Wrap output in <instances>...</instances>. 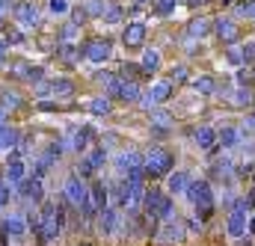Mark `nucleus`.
Masks as SVG:
<instances>
[{
  "label": "nucleus",
  "instance_id": "31",
  "mask_svg": "<svg viewBox=\"0 0 255 246\" xmlns=\"http://www.w3.org/2000/svg\"><path fill=\"white\" fill-rule=\"evenodd\" d=\"M21 104H24V101H21V95H18L15 89H3V92H0V107H3L6 113H12V110H18Z\"/></svg>",
  "mask_w": 255,
  "mask_h": 246
},
{
  "label": "nucleus",
  "instance_id": "10",
  "mask_svg": "<svg viewBox=\"0 0 255 246\" xmlns=\"http://www.w3.org/2000/svg\"><path fill=\"white\" fill-rule=\"evenodd\" d=\"M15 187H18V193H21V196L33 199L36 205H42V202H45V190H42V178H36V175H33V178H27V175H24V178H21V181H18Z\"/></svg>",
  "mask_w": 255,
  "mask_h": 246
},
{
  "label": "nucleus",
  "instance_id": "6",
  "mask_svg": "<svg viewBox=\"0 0 255 246\" xmlns=\"http://www.w3.org/2000/svg\"><path fill=\"white\" fill-rule=\"evenodd\" d=\"M211 24H214V33H217V39H220L223 45H235V42L241 39V30H238V24H235L232 18H226V15L214 18Z\"/></svg>",
  "mask_w": 255,
  "mask_h": 246
},
{
  "label": "nucleus",
  "instance_id": "16",
  "mask_svg": "<svg viewBox=\"0 0 255 246\" xmlns=\"http://www.w3.org/2000/svg\"><path fill=\"white\" fill-rule=\"evenodd\" d=\"M95 136H98V133H95L92 124H80L77 133H74V142H71V145H74L77 151H86L89 145H95Z\"/></svg>",
  "mask_w": 255,
  "mask_h": 246
},
{
  "label": "nucleus",
  "instance_id": "36",
  "mask_svg": "<svg viewBox=\"0 0 255 246\" xmlns=\"http://www.w3.org/2000/svg\"><path fill=\"white\" fill-rule=\"evenodd\" d=\"M107 24H119L122 18H125V12H122V6H116V3H110V6H104V15H101Z\"/></svg>",
  "mask_w": 255,
  "mask_h": 246
},
{
  "label": "nucleus",
  "instance_id": "46",
  "mask_svg": "<svg viewBox=\"0 0 255 246\" xmlns=\"http://www.w3.org/2000/svg\"><path fill=\"white\" fill-rule=\"evenodd\" d=\"M12 199V184L9 181H0V208H6Z\"/></svg>",
  "mask_w": 255,
  "mask_h": 246
},
{
  "label": "nucleus",
  "instance_id": "19",
  "mask_svg": "<svg viewBox=\"0 0 255 246\" xmlns=\"http://www.w3.org/2000/svg\"><path fill=\"white\" fill-rule=\"evenodd\" d=\"M136 166H142V154H139V151H122V154L116 157V169H119L122 175H128V172L136 169Z\"/></svg>",
  "mask_w": 255,
  "mask_h": 246
},
{
  "label": "nucleus",
  "instance_id": "7",
  "mask_svg": "<svg viewBox=\"0 0 255 246\" xmlns=\"http://www.w3.org/2000/svg\"><path fill=\"white\" fill-rule=\"evenodd\" d=\"M63 193H65V199H68L74 208H80V205L89 199V184H86L80 175H71V178L65 181V190H63Z\"/></svg>",
  "mask_w": 255,
  "mask_h": 246
},
{
  "label": "nucleus",
  "instance_id": "28",
  "mask_svg": "<svg viewBox=\"0 0 255 246\" xmlns=\"http://www.w3.org/2000/svg\"><path fill=\"white\" fill-rule=\"evenodd\" d=\"M232 172H235V163L232 160H217V163H211V175L214 178H220V181H232Z\"/></svg>",
  "mask_w": 255,
  "mask_h": 246
},
{
  "label": "nucleus",
  "instance_id": "41",
  "mask_svg": "<svg viewBox=\"0 0 255 246\" xmlns=\"http://www.w3.org/2000/svg\"><path fill=\"white\" fill-rule=\"evenodd\" d=\"M172 208H175V205H172V196L166 193L163 202H160V214H157V220H160V223H163V220H172Z\"/></svg>",
  "mask_w": 255,
  "mask_h": 246
},
{
  "label": "nucleus",
  "instance_id": "25",
  "mask_svg": "<svg viewBox=\"0 0 255 246\" xmlns=\"http://www.w3.org/2000/svg\"><path fill=\"white\" fill-rule=\"evenodd\" d=\"M21 178H24V160H21L18 154H12V157H9V163H6V181L15 187Z\"/></svg>",
  "mask_w": 255,
  "mask_h": 246
},
{
  "label": "nucleus",
  "instance_id": "14",
  "mask_svg": "<svg viewBox=\"0 0 255 246\" xmlns=\"http://www.w3.org/2000/svg\"><path fill=\"white\" fill-rule=\"evenodd\" d=\"M193 142H196L202 151H211V148H217V130L208 127V124H202V127L193 130Z\"/></svg>",
  "mask_w": 255,
  "mask_h": 246
},
{
  "label": "nucleus",
  "instance_id": "22",
  "mask_svg": "<svg viewBox=\"0 0 255 246\" xmlns=\"http://www.w3.org/2000/svg\"><path fill=\"white\" fill-rule=\"evenodd\" d=\"M110 202H113L116 208H128V205H130V184H128V181H119V184L110 187Z\"/></svg>",
  "mask_w": 255,
  "mask_h": 246
},
{
  "label": "nucleus",
  "instance_id": "11",
  "mask_svg": "<svg viewBox=\"0 0 255 246\" xmlns=\"http://www.w3.org/2000/svg\"><path fill=\"white\" fill-rule=\"evenodd\" d=\"M15 18H18V24L21 27H36L39 24V12H36V6H33V0H21L18 6H15Z\"/></svg>",
  "mask_w": 255,
  "mask_h": 246
},
{
  "label": "nucleus",
  "instance_id": "17",
  "mask_svg": "<svg viewBox=\"0 0 255 246\" xmlns=\"http://www.w3.org/2000/svg\"><path fill=\"white\" fill-rule=\"evenodd\" d=\"M18 145H21V130L3 122L0 124V148L9 151V148H18Z\"/></svg>",
  "mask_w": 255,
  "mask_h": 246
},
{
  "label": "nucleus",
  "instance_id": "30",
  "mask_svg": "<svg viewBox=\"0 0 255 246\" xmlns=\"http://www.w3.org/2000/svg\"><path fill=\"white\" fill-rule=\"evenodd\" d=\"M193 89H196L199 95H217V80H214L211 74H202V77L193 80Z\"/></svg>",
  "mask_w": 255,
  "mask_h": 246
},
{
  "label": "nucleus",
  "instance_id": "45",
  "mask_svg": "<svg viewBox=\"0 0 255 246\" xmlns=\"http://www.w3.org/2000/svg\"><path fill=\"white\" fill-rule=\"evenodd\" d=\"M48 9H51L54 15H65L71 6H68V0H48Z\"/></svg>",
  "mask_w": 255,
  "mask_h": 246
},
{
  "label": "nucleus",
  "instance_id": "37",
  "mask_svg": "<svg viewBox=\"0 0 255 246\" xmlns=\"http://www.w3.org/2000/svg\"><path fill=\"white\" fill-rule=\"evenodd\" d=\"M74 36H80V24H74V21L63 24V30H60V42H74Z\"/></svg>",
  "mask_w": 255,
  "mask_h": 246
},
{
  "label": "nucleus",
  "instance_id": "26",
  "mask_svg": "<svg viewBox=\"0 0 255 246\" xmlns=\"http://www.w3.org/2000/svg\"><path fill=\"white\" fill-rule=\"evenodd\" d=\"M160 235H166V238H163V244L166 246L181 244V241H184V229H181L178 223H172V220H163V232H160Z\"/></svg>",
  "mask_w": 255,
  "mask_h": 246
},
{
  "label": "nucleus",
  "instance_id": "20",
  "mask_svg": "<svg viewBox=\"0 0 255 246\" xmlns=\"http://www.w3.org/2000/svg\"><path fill=\"white\" fill-rule=\"evenodd\" d=\"M217 142H220V148H235V145L241 142V130L232 127V124H223V127L217 130Z\"/></svg>",
  "mask_w": 255,
  "mask_h": 246
},
{
  "label": "nucleus",
  "instance_id": "12",
  "mask_svg": "<svg viewBox=\"0 0 255 246\" xmlns=\"http://www.w3.org/2000/svg\"><path fill=\"white\" fill-rule=\"evenodd\" d=\"M119 229V211L113 205H107L104 211H98V232L101 235H116Z\"/></svg>",
  "mask_w": 255,
  "mask_h": 246
},
{
  "label": "nucleus",
  "instance_id": "42",
  "mask_svg": "<svg viewBox=\"0 0 255 246\" xmlns=\"http://www.w3.org/2000/svg\"><path fill=\"white\" fill-rule=\"evenodd\" d=\"M139 68H142V65H136V62H125V65L119 68V77H128V80H136V77H139Z\"/></svg>",
  "mask_w": 255,
  "mask_h": 246
},
{
  "label": "nucleus",
  "instance_id": "24",
  "mask_svg": "<svg viewBox=\"0 0 255 246\" xmlns=\"http://www.w3.org/2000/svg\"><path fill=\"white\" fill-rule=\"evenodd\" d=\"M208 33H214V24H211L208 18H190V24H187V36H193V39H205Z\"/></svg>",
  "mask_w": 255,
  "mask_h": 246
},
{
  "label": "nucleus",
  "instance_id": "49",
  "mask_svg": "<svg viewBox=\"0 0 255 246\" xmlns=\"http://www.w3.org/2000/svg\"><path fill=\"white\" fill-rule=\"evenodd\" d=\"M238 83H241V86H250V83H253V71H250V65H244V68L238 71Z\"/></svg>",
  "mask_w": 255,
  "mask_h": 246
},
{
  "label": "nucleus",
  "instance_id": "33",
  "mask_svg": "<svg viewBox=\"0 0 255 246\" xmlns=\"http://www.w3.org/2000/svg\"><path fill=\"white\" fill-rule=\"evenodd\" d=\"M86 160H89L92 169H101V166L107 163V148H104V145H92V151L86 154Z\"/></svg>",
  "mask_w": 255,
  "mask_h": 246
},
{
  "label": "nucleus",
  "instance_id": "43",
  "mask_svg": "<svg viewBox=\"0 0 255 246\" xmlns=\"http://www.w3.org/2000/svg\"><path fill=\"white\" fill-rule=\"evenodd\" d=\"M235 12H238L241 18H255V0H244V3H238Z\"/></svg>",
  "mask_w": 255,
  "mask_h": 246
},
{
  "label": "nucleus",
  "instance_id": "9",
  "mask_svg": "<svg viewBox=\"0 0 255 246\" xmlns=\"http://www.w3.org/2000/svg\"><path fill=\"white\" fill-rule=\"evenodd\" d=\"M163 196H166V193H163L160 187H151V190H145V196H142V214H145V220H157Z\"/></svg>",
  "mask_w": 255,
  "mask_h": 246
},
{
  "label": "nucleus",
  "instance_id": "8",
  "mask_svg": "<svg viewBox=\"0 0 255 246\" xmlns=\"http://www.w3.org/2000/svg\"><path fill=\"white\" fill-rule=\"evenodd\" d=\"M145 36H148L145 21H128L125 33H122V42H125V48H142L145 45Z\"/></svg>",
  "mask_w": 255,
  "mask_h": 246
},
{
  "label": "nucleus",
  "instance_id": "29",
  "mask_svg": "<svg viewBox=\"0 0 255 246\" xmlns=\"http://www.w3.org/2000/svg\"><path fill=\"white\" fill-rule=\"evenodd\" d=\"M15 77H24V80H33V83H39V80L45 77V71H42L39 65H30V62H21V65H18V71H15Z\"/></svg>",
  "mask_w": 255,
  "mask_h": 246
},
{
  "label": "nucleus",
  "instance_id": "27",
  "mask_svg": "<svg viewBox=\"0 0 255 246\" xmlns=\"http://www.w3.org/2000/svg\"><path fill=\"white\" fill-rule=\"evenodd\" d=\"M89 113H92V116H110V113H113V101H110L107 95H98V98L89 101Z\"/></svg>",
  "mask_w": 255,
  "mask_h": 246
},
{
  "label": "nucleus",
  "instance_id": "57",
  "mask_svg": "<svg viewBox=\"0 0 255 246\" xmlns=\"http://www.w3.org/2000/svg\"><path fill=\"white\" fill-rule=\"evenodd\" d=\"M136 3H154V0H136Z\"/></svg>",
  "mask_w": 255,
  "mask_h": 246
},
{
  "label": "nucleus",
  "instance_id": "32",
  "mask_svg": "<svg viewBox=\"0 0 255 246\" xmlns=\"http://www.w3.org/2000/svg\"><path fill=\"white\" fill-rule=\"evenodd\" d=\"M157 68H160V51L148 48V51L142 54V71H145V74H154Z\"/></svg>",
  "mask_w": 255,
  "mask_h": 246
},
{
  "label": "nucleus",
  "instance_id": "52",
  "mask_svg": "<svg viewBox=\"0 0 255 246\" xmlns=\"http://www.w3.org/2000/svg\"><path fill=\"white\" fill-rule=\"evenodd\" d=\"M247 208H250V214H255V190L247 196Z\"/></svg>",
  "mask_w": 255,
  "mask_h": 246
},
{
  "label": "nucleus",
  "instance_id": "48",
  "mask_svg": "<svg viewBox=\"0 0 255 246\" xmlns=\"http://www.w3.org/2000/svg\"><path fill=\"white\" fill-rule=\"evenodd\" d=\"M92 172H95V169H92V166H89V160L83 157V160L77 163V172H74V175H80V178L86 181V178H92Z\"/></svg>",
  "mask_w": 255,
  "mask_h": 246
},
{
  "label": "nucleus",
  "instance_id": "3",
  "mask_svg": "<svg viewBox=\"0 0 255 246\" xmlns=\"http://www.w3.org/2000/svg\"><path fill=\"white\" fill-rule=\"evenodd\" d=\"M142 166H145V178H163L175 169V151L166 145H154L148 148V154H142Z\"/></svg>",
  "mask_w": 255,
  "mask_h": 246
},
{
  "label": "nucleus",
  "instance_id": "4",
  "mask_svg": "<svg viewBox=\"0 0 255 246\" xmlns=\"http://www.w3.org/2000/svg\"><path fill=\"white\" fill-rule=\"evenodd\" d=\"M247 217H250L247 199H238L235 208L229 211V220H226V232H229V238H244V235H247Z\"/></svg>",
  "mask_w": 255,
  "mask_h": 246
},
{
  "label": "nucleus",
  "instance_id": "1",
  "mask_svg": "<svg viewBox=\"0 0 255 246\" xmlns=\"http://www.w3.org/2000/svg\"><path fill=\"white\" fill-rule=\"evenodd\" d=\"M184 196L190 199V205L196 208V220H199V223H205V220H211V217H214L217 202H214L211 181H193V178H190V184H187V190H184Z\"/></svg>",
  "mask_w": 255,
  "mask_h": 246
},
{
  "label": "nucleus",
  "instance_id": "18",
  "mask_svg": "<svg viewBox=\"0 0 255 246\" xmlns=\"http://www.w3.org/2000/svg\"><path fill=\"white\" fill-rule=\"evenodd\" d=\"M3 223H6V229H9V235H12L15 241H24L27 232H30V229H27V217H21V214H12V217H6Z\"/></svg>",
  "mask_w": 255,
  "mask_h": 246
},
{
  "label": "nucleus",
  "instance_id": "40",
  "mask_svg": "<svg viewBox=\"0 0 255 246\" xmlns=\"http://www.w3.org/2000/svg\"><path fill=\"white\" fill-rule=\"evenodd\" d=\"M190 77V71H187V65H175L172 71H169V80H172V86H178V83H184Z\"/></svg>",
  "mask_w": 255,
  "mask_h": 246
},
{
  "label": "nucleus",
  "instance_id": "47",
  "mask_svg": "<svg viewBox=\"0 0 255 246\" xmlns=\"http://www.w3.org/2000/svg\"><path fill=\"white\" fill-rule=\"evenodd\" d=\"M36 98H45V95H54V83H45V80H39L36 83V92H33Z\"/></svg>",
  "mask_w": 255,
  "mask_h": 246
},
{
  "label": "nucleus",
  "instance_id": "23",
  "mask_svg": "<svg viewBox=\"0 0 255 246\" xmlns=\"http://www.w3.org/2000/svg\"><path fill=\"white\" fill-rule=\"evenodd\" d=\"M187 184H190V175H187L184 169H175V172H169V184H166V190H169V196H178V193L187 190Z\"/></svg>",
  "mask_w": 255,
  "mask_h": 246
},
{
  "label": "nucleus",
  "instance_id": "56",
  "mask_svg": "<svg viewBox=\"0 0 255 246\" xmlns=\"http://www.w3.org/2000/svg\"><path fill=\"white\" fill-rule=\"evenodd\" d=\"M6 122V110H3V107H0V124Z\"/></svg>",
  "mask_w": 255,
  "mask_h": 246
},
{
  "label": "nucleus",
  "instance_id": "53",
  "mask_svg": "<svg viewBox=\"0 0 255 246\" xmlns=\"http://www.w3.org/2000/svg\"><path fill=\"white\" fill-rule=\"evenodd\" d=\"M247 130H255V113H250V116H247Z\"/></svg>",
  "mask_w": 255,
  "mask_h": 246
},
{
  "label": "nucleus",
  "instance_id": "15",
  "mask_svg": "<svg viewBox=\"0 0 255 246\" xmlns=\"http://www.w3.org/2000/svg\"><path fill=\"white\" fill-rule=\"evenodd\" d=\"M89 199H92V205H95L98 211H104V208L110 205V187L95 178V181L89 184Z\"/></svg>",
  "mask_w": 255,
  "mask_h": 246
},
{
  "label": "nucleus",
  "instance_id": "54",
  "mask_svg": "<svg viewBox=\"0 0 255 246\" xmlns=\"http://www.w3.org/2000/svg\"><path fill=\"white\" fill-rule=\"evenodd\" d=\"M205 3H208V0H187V6H190V9H196V6H205Z\"/></svg>",
  "mask_w": 255,
  "mask_h": 246
},
{
  "label": "nucleus",
  "instance_id": "39",
  "mask_svg": "<svg viewBox=\"0 0 255 246\" xmlns=\"http://www.w3.org/2000/svg\"><path fill=\"white\" fill-rule=\"evenodd\" d=\"M151 127H172V119H169V113L166 110H157V113H151Z\"/></svg>",
  "mask_w": 255,
  "mask_h": 246
},
{
  "label": "nucleus",
  "instance_id": "2",
  "mask_svg": "<svg viewBox=\"0 0 255 246\" xmlns=\"http://www.w3.org/2000/svg\"><path fill=\"white\" fill-rule=\"evenodd\" d=\"M65 214H68V211H63V205H57V202H45V205H42V211H39V223H42V246L54 244V241L63 235Z\"/></svg>",
  "mask_w": 255,
  "mask_h": 246
},
{
  "label": "nucleus",
  "instance_id": "35",
  "mask_svg": "<svg viewBox=\"0 0 255 246\" xmlns=\"http://www.w3.org/2000/svg\"><path fill=\"white\" fill-rule=\"evenodd\" d=\"M232 101H235L238 107H250V104L255 101V95H253V89H250V86H238V92H235V98H232Z\"/></svg>",
  "mask_w": 255,
  "mask_h": 246
},
{
  "label": "nucleus",
  "instance_id": "34",
  "mask_svg": "<svg viewBox=\"0 0 255 246\" xmlns=\"http://www.w3.org/2000/svg\"><path fill=\"white\" fill-rule=\"evenodd\" d=\"M51 83H54V95H60V98H71V95H74V80L57 77V80H51Z\"/></svg>",
  "mask_w": 255,
  "mask_h": 246
},
{
  "label": "nucleus",
  "instance_id": "55",
  "mask_svg": "<svg viewBox=\"0 0 255 246\" xmlns=\"http://www.w3.org/2000/svg\"><path fill=\"white\" fill-rule=\"evenodd\" d=\"M6 9H9V0H0V15H3Z\"/></svg>",
  "mask_w": 255,
  "mask_h": 246
},
{
  "label": "nucleus",
  "instance_id": "21",
  "mask_svg": "<svg viewBox=\"0 0 255 246\" xmlns=\"http://www.w3.org/2000/svg\"><path fill=\"white\" fill-rule=\"evenodd\" d=\"M57 54H60V60L68 62V65H74V62L83 60V48H80V45H74V42H60Z\"/></svg>",
  "mask_w": 255,
  "mask_h": 246
},
{
  "label": "nucleus",
  "instance_id": "13",
  "mask_svg": "<svg viewBox=\"0 0 255 246\" xmlns=\"http://www.w3.org/2000/svg\"><path fill=\"white\" fill-rule=\"evenodd\" d=\"M172 80H160V83H154L151 86V92L145 95V104H166L169 98H172Z\"/></svg>",
  "mask_w": 255,
  "mask_h": 246
},
{
  "label": "nucleus",
  "instance_id": "5",
  "mask_svg": "<svg viewBox=\"0 0 255 246\" xmlns=\"http://www.w3.org/2000/svg\"><path fill=\"white\" fill-rule=\"evenodd\" d=\"M110 54H113L110 39H89V42H83V60L107 62V60H110Z\"/></svg>",
  "mask_w": 255,
  "mask_h": 246
},
{
  "label": "nucleus",
  "instance_id": "44",
  "mask_svg": "<svg viewBox=\"0 0 255 246\" xmlns=\"http://www.w3.org/2000/svg\"><path fill=\"white\" fill-rule=\"evenodd\" d=\"M241 57H244V65H253L255 62V42H247L241 48Z\"/></svg>",
  "mask_w": 255,
  "mask_h": 246
},
{
  "label": "nucleus",
  "instance_id": "38",
  "mask_svg": "<svg viewBox=\"0 0 255 246\" xmlns=\"http://www.w3.org/2000/svg\"><path fill=\"white\" fill-rule=\"evenodd\" d=\"M151 6H154V15H160V18H166V15L175 12V0H154Z\"/></svg>",
  "mask_w": 255,
  "mask_h": 246
},
{
  "label": "nucleus",
  "instance_id": "51",
  "mask_svg": "<svg viewBox=\"0 0 255 246\" xmlns=\"http://www.w3.org/2000/svg\"><path fill=\"white\" fill-rule=\"evenodd\" d=\"M229 51H226V57H229V62H235V65H244V57H241V51H235L232 45H226Z\"/></svg>",
  "mask_w": 255,
  "mask_h": 246
},
{
  "label": "nucleus",
  "instance_id": "50",
  "mask_svg": "<svg viewBox=\"0 0 255 246\" xmlns=\"http://www.w3.org/2000/svg\"><path fill=\"white\" fill-rule=\"evenodd\" d=\"M71 18H74V24H80V27H83V24H86V18H89V12H86L83 6H77V9L71 12Z\"/></svg>",
  "mask_w": 255,
  "mask_h": 246
}]
</instances>
